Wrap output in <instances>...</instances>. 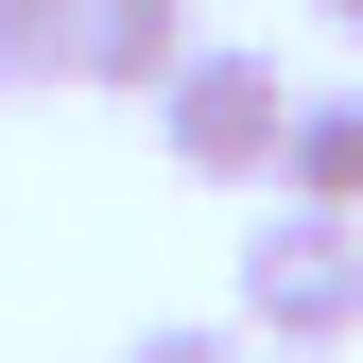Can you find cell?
<instances>
[{
	"mask_svg": "<svg viewBox=\"0 0 363 363\" xmlns=\"http://www.w3.org/2000/svg\"><path fill=\"white\" fill-rule=\"evenodd\" d=\"M225 329L259 363H329L363 346V208H259L225 259Z\"/></svg>",
	"mask_w": 363,
	"mask_h": 363,
	"instance_id": "6da1fadb",
	"label": "cell"
},
{
	"mask_svg": "<svg viewBox=\"0 0 363 363\" xmlns=\"http://www.w3.org/2000/svg\"><path fill=\"white\" fill-rule=\"evenodd\" d=\"M191 35H208L191 0H86V69H69V86H121V104H156V86L191 69Z\"/></svg>",
	"mask_w": 363,
	"mask_h": 363,
	"instance_id": "277c9868",
	"label": "cell"
},
{
	"mask_svg": "<svg viewBox=\"0 0 363 363\" xmlns=\"http://www.w3.org/2000/svg\"><path fill=\"white\" fill-rule=\"evenodd\" d=\"M86 69V0H0V86H69Z\"/></svg>",
	"mask_w": 363,
	"mask_h": 363,
	"instance_id": "5b68a950",
	"label": "cell"
},
{
	"mask_svg": "<svg viewBox=\"0 0 363 363\" xmlns=\"http://www.w3.org/2000/svg\"><path fill=\"white\" fill-rule=\"evenodd\" d=\"M259 191H277V208H363V86H294Z\"/></svg>",
	"mask_w": 363,
	"mask_h": 363,
	"instance_id": "3957f363",
	"label": "cell"
},
{
	"mask_svg": "<svg viewBox=\"0 0 363 363\" xmlns=\"http://www.w3.org/2000/svg\"><path fill=\"white\" fill-rule=\"evenodd\" d=\"M311 18H329V35H363V0H311Z\"/></svg>",
	"mask_w": 363,
	"mask_h": 363,
	"instance_id": "52a82bcc",
	"label": "cell"
},
{
	"mask_svg": "<svg viewBox=\"0 0 363 363\" xmlns=\"http://www.w3.org/2000/svg\"><path fill=\"white\" fill-rule=\"evenodd\" d=\"M277 121H294V69L242 52V35H191V69L156 86V156L191 173V191H259V173H277Z\"/></svg>",
	"mask_w": 363,
	"mask_h": 363,
	"instance_id": "7a4b0ae2",
	"label": "cell"
},
{
	"mask_svg": "<svg viewBox=\"0 0 363 363\" xmlns=\"http://www.w3.org/2000/svg\"><path fill=\"white\" fill-rule=\"evenodd\" d=\"M121 363H259V346H242V329H139Z\"/></svg>",
	"mask_w": 363,
	"mask_h": 363,
	"instance_id": "8992f818",
	"label": "cell"
}]
</instances>
